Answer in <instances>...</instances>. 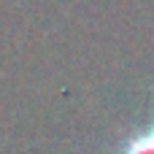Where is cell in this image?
I'll return each instance as SVG.
<instances>
[{"mask_svg":"<svg viewBox=\"0 0 154 154\" xmlns=\"http://www.w3.org/2000/svg\"><path fill=\"white\" fill-rule=\"evenodd\" d=\"M119 154H154V125L141 130L138 135H133Z\"/></svg>","mask_w":154,"mask_h":154,"instance_id":"obj_1","label":"cell"}]
</instances>
